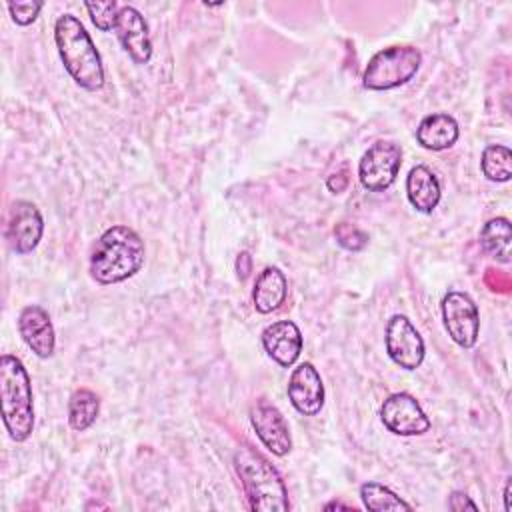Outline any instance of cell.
<instances>
[{"label":"cell","instance_id":"obj_1","mask_svg":"<svg viewBox=\"0 0 512 512\" xmlns=\"http://www.w3.org/2000/svg\"><path fill=\"white\" fill-rule=\"evenodd\" d=\"M144 264V242L128 226L108 228L90 254V274L98 284H116L134 276Z\"/></svg>","mask_w":512,"mask_h":512},{"label":"cell","instance_id":"obj_2","mask_svg":"<svg viewBox=\"0 0 512 512\" xmlns=\"http://www.w3.org/2000/svg\"><path fill=\"white\" fill-rule=\"evenodd\" d=\"M54 40L74 82L90 92L100 90L104 86L102 60L82 22L72 14L60 16L54 24Z\"/></svg>","mask_w":512,"mask_h":512},{"label":"cell","instance_id":"obj_3","mask_svg":"<svg viewBox=\"0 0 512 512\" xmlns=\"http://www.w3.org/2000/svg\"><path fill=\"white\" fill-rule=\"evenodd\" d=\"M234 466L252 510L286 512L288 494L278 470L254 448L242 446L234 454Z\"/></svg>","mask_w":512,"mask_h":512},{"label":"cell","instance_id":"obj_4","mask_svg":"<svg viewBox=\"0 0 512 512\" xmlns=\"http://www.w3.org/2000/svg\"><path fill=\"white\" fill-rule=\"evenodd\" d=\"M0 400L2 420L10 438L24 442L34 430L32 388L24 364L12 354L0 358Z\"/></svg>","mask_w":512,"mask_h":512},{"label":"cell","instance_id":"obj_5","mask_svg":"<svg viewBox=\"0 0 512 512\" xmlns=\"http://www.w3.org/2000/svg\"><path fill=\"white\" fill-rule=\"evenodd\" d=\"M422 54L416 46L396 44L378 50L364 70L362 82L368 90H390L412 80L420 68Z\"/></svg>","mask_w":512,"mask_h":512},{"label":"cell","instance_id":"obj_6","mask_svg":"<svg viewBox=\"0 0 512 512\" xmlns=\"http://www.w3.org/2000/svg\"><path fill=\"white\" fill-rule=\"evenodd\" d=\"M400 166H402V148L396 142L380 140L364 152L358 164V176L366 190L382 192L388 186H392Z\"/></svg>","mask_w":512,"mask_h":512},{"label":"cell","instance_id":"obj_7","mask_svg":"<svg viewBox=\"0 0 512 512\" xmlns=\"http://www.w3.org/2000/svg\"><path fill=\"white\" fill-rule=\"evenodd\" d=\"M442 320L448 336L462 348H472L480 332V316L474 300L458 290H452L442 300Z\"/></svg>","mask_w":512,"mask_h":512},{"label":"cell","instance_id":"obj_8","mask_svg":"<svg viewBox=\"0 0 512 512\" xmlns=\"http://www.w3.org/2000/svg\"><path fill=\"white\" fill-rule=\"evenodd\" d=\"M384 426L398 436H418L428 432L430 420L424 414L418 400L408 392L390 394L380 408Z\"/></svg>","mask_w":512,"mask_h":512},{"label":"cell","instance_id":"obj_9","mask_svg":"<svg viewBox=\"0 0 512 512\" xmlns=\"http://www.w3.org/2000/svg\"><path fill=\"white\" fill-rule=\"evenodd\" d=\"M386 352L404 370H416L424 360V340L402 314H394L386 324Z\"/></svg>","mask_w":512,"mask_h":512},{"label":"cell","instance_id":"obj_10","mask_svg":"<svg viewBox=\"0 0 512 512\" xmlns=\"http://www.w3.org/2000/svg\"><path fill=\"white\" fill-rule=\"evenodd\" d=\"M42 232H44V222H42L40 210L28 200L14 202L8 214V224H6L8 246L16 254H28L38 246Z\"/></svg>","mask_w":512,"mask_h":512},{"label":"cell","instance_id":"obj_11","mask_svg":"<svg viewBox=\"0 0 512 512\" xmlns=\"http://www.w3.org/2000/svg\"><path fill=\"white\" fill-rule=\"evenodd\" d=\"M250 422L262 444L276 456H286L292 448V438L282 412L266 400H256L250 408Z\"/></svg>","mask_w":512,"mask_h":512},{"label":"cell","instance_id":"obj_12","mask_svg":"<svg viewBox=\"0 0 512 512\" xmlns=\"http://www.w3.org/2000/svg\"><path fill=\"white\" fill-rule=\"evenodd\" d=\"M114 30L122 48L128 52V56L136 64H146L150 60L152 42H150L148 24L134 6H120Z\"/></svg>","mask_w":512,"mask_h":512},{"label":"cell","instance_id":"obj_13","mask_svg":"<svg viewBox=\"0 0 512 512\" xmlns=\"http://www.w3.org/2000/svg\"><path fill=\"white\" fill-rule=\"evenodd\" d=\"M288 398L304 416H314L320 412L324 406V384L314 364L302 362L292 370L288 380Z\"/></svg>","mask_w":512,"mask_h":512},{"label":"cell","instance_id":"obj_14","mask_svg":"<svg viewBox=\"0 0 512 512\" xmlns=\"http://www.w3.org/2000/svg\"><path fill=\"white\" fill-rule=\"evenodd\" d=\"M18 332L36 356L48 358L54 354V346H56L54 326L44 308L36 304L22 308L18 316Z\"/></svg>","mask_w":512,"mask_h":512},{"label":"cell","instance_id":"obj_15","mask_svg":"<svg viewBox=\"0 0 512 512\" xmlns=\"http://www.w3.org/2000/svg\"><path fill=\"white\" fill-rule=\"evenodd\" d=\"M262 346L276 364L290 368L302 352L300 328L292 320L274 322L264 328Z\"/></svg>","mask_w":512,"mask_h":512},{"label":"cell","instance_id":"obj_16","mask_svg":"<svg viewBox=\"0 0 512 512\" xmlns=\"http://www.w3.org/2000/svg\"><path fill=\"white\" fill-rule=\"evenodd\" d=\"M458 122L444 112L428 114L416 128V140L426 150H446L456 144L458 140Z\"/></svg>","mask_w":512,"mask_h":512},{"label":"cell","instance_id":"obj_17","mask_svg":"<svg viewBox=\"0 0 512 512\" xmlns=\"http://www.w3.org/2000/svg\"><path fill=\"white\" fill-rule=\"evenodd\" d=\"M406 194L418 212L430 214L440 202V182L430 168L414 166L406 178Z\"/></svg>","mask_w":512,"mask_h":512},{"label":"cell","instance_id":"obj_18","mask_svg":"<svg viewBox=\"0 0 512 512\" xmlns=\"http://www.w3.org/2000/svg\"><path fill=\"white\" fill-rule=\"evenodd\" d=\"M286 292H288L286 276L276 266H268L256 278L254 292H252L254 308L260 314H270L284 304Z\"/></svg>","mask_w":512,"mask_h":512},{"label":"cell","instance_id":"obj_19","mask_svg":"<svg viewBox=\"0 0 512 512\" xmlns=\"http://www.w3.org/2000/svg\"><path fill=\"white\" fill-rule=\"evenodd\" d=\"M510 240H512V228L508 218H502V216L488 220L480 232L482 248L502 264L510 262Z\"/></svg>","mask_w":512,"mask_h":512},{"label":"cell","instance_id":"obj_20","mask_svg":"<svg viewBox=\"0 0 512 512\" xmlns=\"http://www.w3.org/2000/svg\"><path fill=\"white\" fill-rule=\"evenodd\" d=\"M98 410H100L98 396L88 388H78L72 392L68 402V422L74 430L82 432L94 424Z\"/></svg>","mask_w":512,"mask_h":512},{"label":"cell","instance_id":"obj_21","mask_svg":"<svg viewBox=\"0 0 512 512\" xmlns=\"http://www.w3.org/2000/svg\"><path fill=\"white\" fill-rule=\"evenodd\" d=\"M360 498L368 510L374 512H392V510H410V504L396 496L390 488L380 482H366L360 486Z\"/></svg>","mask_w":512,"mask_h":512},{"label":"cell","instance_id":"obj_22","mask_svg":"<svg viewBox=\"0 0 512 512\" xmlns=\"http://www.w3.org/2000/svg\"><path fill=\"white\" fill-rule=\"evenodd\" d=\"M482 172L492 182H508L512 176V152L506 146L490 144L482 152Z\"/></svg>","mask_w":512,"mask_h":512},{"label":"cell","instance_id":"obj_23","mask_svg":"<svg viewBox=\"0 0 512 512\" xmlns=\"http://www.w3.org/2000/svg\"><path fill=\"white\" fill-rule=\"evenodd\" d=\"M86 10L90 14V20L94 22V26L102 32H108L114 28L116 24V16L120 6L114 0L108 2H86Z\"/></svg>","mask_w":512,"mask_h":512},{"label":"cell","instance_id":"obj_24","mask_svg":"<svg viewBox=\"0 0 512 512\" xmlns=\"http://www.w3.org/2000/svg\"><path fill=\"white\" fill-rule=\"evenodd\" d=\"M334 236H336V240H338V244H340L342 248L352 250V252H358V250H362V248L368 244V234L362 232L360 228L348 224V222L336 224Z\"/></svg>","mask_w":512,"mask_h":512},{"label":"cell","instance_id":"obj_25","mask_svg":"<svg viewBox=\"0 0 512 512\" xmlns=\"http://www.w3.org/2000/svg\"><path fill=\"white\" fill-rule=\"evenodd\" d=\"M42 2H8V10H10V16L16 24L20 26H28L36 20L38 12L42 10Z\"/></svg>","mask_w":512,"mask_h":512},{"label":"cell","instance_id":"obj_26","mask_svg":"<svg viewBox=\"0 0 512 512\" xmlns=\"http://www.w3.org/2000/svg\"><path fill=\"white\" fill-rule=\"evenodd\" d=\"M448 508H450V510H456V512H460V510H464V508H468V510H478V506H476L464 492H452L450 498H448Z\"/></svg>","mask_w":512,"mask_h":512},{"label":"cell","instance_id":"obj_27","mask_svg":"<svg viewBox=\"0 0 512 512\" xmlns=\"http://www.w3.org/2000/svg\"><path fill=\"white\" fill-rule=\"evenodd\" d=\"M346 184H348V176H346L344 170L338 172V174H332L330 180H328V188H330L332 192H342V190L346 188Z\"/></svg>","mask_w":512,"mask_h":512},{"label":"cell","instance_id":"obj_28","mask_svg":"<svg viewBox=\"0 0 512 512\" xmlns=\"http://www.w3.org/2000/svg\"><path fill=\"white\" fill-rule=\"evenodd\" d=\"M250 264H252V258L248 252H240L238 254V260H236V268H238V276L244 280L250 272Z\"/></svg>","mask_w":512,"mask_h":512},{"label":"cell","instance_id":"obj_29","mask_svg":"<svg viewBox=\"0 0 512 512\" xmlns=\"http://www.w3.org/2000/svg\"><path fill=\"white\" fill-rule=\"evenodd\" d=\"M504 510H506V512L512 510V502H510V478L506 480V486H504Z\"/></svg>","mask_w":512,"mask_h":512},{"label":"cell","instance_id":"obj_30","mask_svg":"<svg viewBox=\"0 0 512 512\" xmlns=\"http://www.w3.org/2000/svg\"><path fill=\"white\" fill-rule=\"evenodd\" d=\"M332 508H346V510H350V506L342 504V502H330V504L324 506V510H332Z\"/></svg>","mask_w":512,"mask_h":512}]
</instances>
